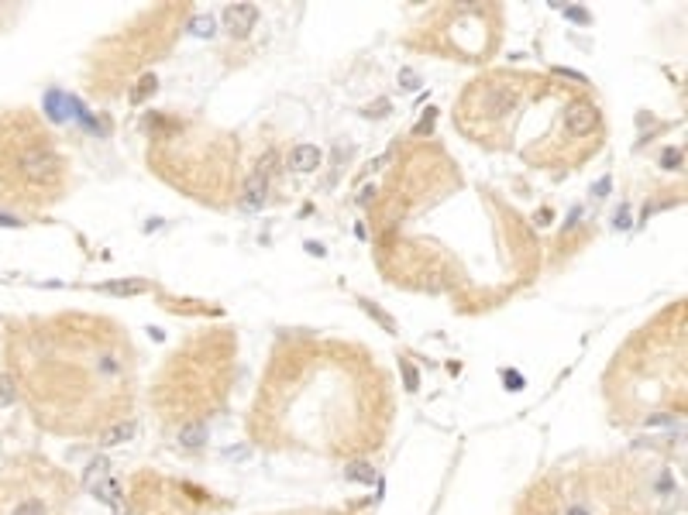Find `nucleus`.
Listing matches in <instances>:
<instances>
[{
    "label": "nucleus",
    "mask_w": 688,
    "mask_h": 515,
    "mask_svg": "<svg viewBox=\"0 0 688 515\" xmlns=\"http://www.w3.org/2000/svg\"><path fill=\"white\" fill-rule=\"evenodd\" d=\"M506 388H513V392L523 388V375L520 371H506Z\"/></svg>",
    "instance_id": "obj_21"
},
{
    "label": "nucleus",
    "mask_w": 688,
    "mask_h": 515,
    "mask_svg": "<svg viewBox=\"0 0 688 515\" xmlns=\"http://www.w3.org/2000/svg\"><path fill=\"white\" fill-rule=\"evenodd\" d=\"M320 148L317 145H300V148H293V155H289V168L293 172H313L317 165H320Z\"/></svg>",
    "instance_id": "obj_7"
},
{
    "label": "nucleus",
    "mask_w": 688,
    "mask_h": 515,
    "mask_svg": "<svg viewBox=\"0 0 688 515\" xmlns=\"http://www.w3.org/2000/svg\"><path fill=\"white\" fill-rule=\"evenodd\" d=\"M0 405H14V381L0 375Z\"/></svg>",
    "instance_id": "obj_18"
},
{
    "label": "nucleus",
    "mask_w": 688,
    "mask_h": 515,
    "mask_svg": "<svg viewBox=\"0 0 688 515\" xmlns=\"http://www.w3.org/2000/svg\"><path fill=\"white\" fill-rule=\"evenodd\" d=\"M599 124H602V114H599L589 100H578V103H571V107L565 110V131H571V134H578V138L595 134Z\"/></svg>",
    "instance_id": "obj_4"
},
{
    "label": "nucleus",
    "mask_w": 688,
    "mask_h": 515,
    "mask_svg": "<svg viewBox=\"0 0 688 515\" xmlns=\"http://www.w3.org/2000/svg\"><path fill=\"white\" fill-rule=\"evenodd\" d=\"M554 76H565V79H582V73H575V69H554Z\"/></svg>",
    "instance_id": "obj_23"
},
{
    "label": "nucleus",
    "mask_w": 688,
    "mask_h": 515,
    "mask_svg": "<svg viewBox=\"0 0 688 515\" xmlns=\"http://www.w3.org/2000/svg\"><path fill=\"white\" fill-rule=\"evenodd\" d=\"M399 83H403V86H406V90H416V86H420V76H416V73H410V69H406V73H403V79H399Z\"/></svg>",
    "instance_id": "obj_22"
},
{
    "label": "nucleus",
    "mask_w": 688,
    "mask_h": 515,
    "mask_svg": "<svg viewBox=\"0 0 688 515\" xmlns=\"http://www.w3.org/2000/svg\"><path fill=\"white\" fill-rule=\"evenodd\" d=\"M155 90H158V76L145 73V76L138 79V86L131 90V103H145L148 97H155Z\"/></svg>",
    "instance_id": "obj_11"
},
{
    "label": "nucleus",
    "mask_w": 688,
    "mask_h": 515,
    "mask_svg": "<svg viewBox=\"0 0 688 515\" xmlns=\"http://www.w3.org/2000/svg\"><path fill=\"white\" fill-rule=\"evenodd\" d=\"M213 28H217V25H213V18H206V14H200V18H193V21H189V32H193V35H200V38H210V35H213Z\"/></svg>",
    "instance_id": "obj_13"
},
{
    "label": "nucleus",
    "mask_w": 688,
    "mask_h": 515,
    "mask_svg": "<svg viewBox=\"0 0 688 515\" xmlns=\"http://www.w3.org/2000/svg\"><path fill=\"white\" fill-rule=\"evenodd\" d=\"M18 165H21V175H25L28 182H35V186H52V182H59V155L49 151V148H28V151L18 158Z\"/></svg>",
    "instance_id": "obj_1"
},
{
    "label": "nucleus",
    "mask_w": 688,
    "mask_h": 515,
    "mask_svg": "<svg viewBox=\"0 0 688 515\" xmlns=\"http://www.w3.org/2000/svg\"><path fill=\"white\" fill-rule=\"evenodd\" d=\"M403 371H406V385H410V388H416V371H413V368H410V364H406V368H403Z\"/></svg>",
    "instance_id": "obj_24"
},
{
    "label": "nucleus",
    "mask_w": 688,
    "mask_h": 515,
    "mask_svg": "<svg viewBox=\"0 0 688 515\" xmlns=\"http://www.w3.org/2000/svg\"><path fill=\"white\" fill-rule=\"evenodd\" d=\"M489 100H493L489 114L503 117L506 110H513V107H517V90H510V86H496V90H489Z\"/></svg>",
    "instance_id": "obj_9"
},
{
    "label": "nucleus",
    "mask_w": 688,
    "mask_h": 515,
    "mask_svg": "<svg viewBox=\"0 0 688 515\" xmlns=\"http://www.w3.org/2000/svg\"><path fill=\"white\" fill-rule=\"evenodd\" d=\"M0 223H8V227H21V220H14V216H4V213H0Z\"/></svg>",
    "instance_id": "obj_25"
},
{
    "label": "nucleus",
    "mask_w": 688,
    "mask_h": 515,
    "mask_svg": "<svg viewBox=\"0 0 688 515\" xmlns=\"http://www.w3.org/2000/svg\"><path fill=\"white\" fill-rule=\"evenodd\" d=\"M272 168H276V155H265V158L255 165V172L248 175V182H245V196H241V206H245L248 213L262 210V203H265V196H269Z\"/></svg>",
    "instance_id": "obj_2"
},
{
    "label": "nucleus",
    "mask_w": 688,
    "mask_h": 515,
    "mask_svg": "<svg viewBox=\"0 0 688 515\" xmlns=\"http://www.w3.org/2000/svg\"><path fill=\"white\" fill-rule=\"evenodd\" d=\"M565 14H568V18H571L575 25H589V21H592L585 8H565Z\"/></svg>",
    "instance_id": "obj_19"
},
{
    "label": "nucleus",
    "mask_w": 688,
    "mask_h": 515,
    "mask_svg": "<svg viewBox=\"0 0 688 515\" xmlns=\"http://www.w3.org/2000/svg\"><path fill=\"white\" fill-rule=\"evenodd\" d=\"M344 477L348 481H358V484H375V467L372 464H365V460H355V464H348L344 467Z\"/></svg>",
    "instance_id": "obj_10"
},
{
    "label": "nucleus",
    "mask_w": 688,
    "mask_h": 515,
    "mask_svg": "<svg viewBox=\"0 0 688 515\" xmlns=\"http://www.w3.org/2000/svg\"><path fill=\"white\" fill-rule=\"evenodd\" d=\"M179 440H182V447H203L206 433H203V426H186Z\"/></svg>",
    "instance_id": "obj_14"
},
{
    "label": "nucleus",
    "mask_w": 688,
    "mask_h": 515,
    "mask_svg": "<svg viewBox=\"0 0 688 515\" xmlns=\"http://www.w3.org/2000/svg\"><path fill=\"white\" fill-rule=\"evenodd\" d=\"M86 107L80 103V100H73V97H66V93H59V90H52L49 97H45V114L56 121V124H66L69 117H80Z\"/></svg>",
    "instance_id": "obj_5"
},
{
    "label": "nucleus",
    "mask_w": 688,
    "mask_h": 515,
    "mask_svg": "<svg viewBox=\"0 0 688 515\" xmlns=\"http://www.w3.org/2000/svg\"><path fill=\"white\" fill-rule=\"evenodd\" d=\"M255 21H259V8L255 4H227L224 14H220V25L231 38H248Z\"/></svg>",
    "instance_id": "obj_3"
},
{
    "label": "nucleus",
    "mask_w": 688,
    "mask_h": 515,
    "mask_svg": "<svg viewBox=\"0 0 688 515\" xmlns=\"http://www.w3.org/2000/svg\"><path fill=\"white\" fill-rule=\"evenodd\" d=\"M568 515H589V512H585V508H571Z\"/></svg>",
    "instance_id": "obj_27"
},
{
    "label": "nucleus",
    "mask_w": 688,
    "mask_h": 515,
    "mask_svg": "<svg viewBox=\"0 0 688 515\" xmlns=\"http://www.w3.org/2000/svg\"><path fill=\"white\" fill-rule=\"evenodd\" d=\"M90 494H93V498H100L104 505H110V508H114V515H128V505H124V498H121V488H117V481L104 477V481H97V484L90 488Z\"/></svg>",
    "instance_id": "obj_6"
},
{
    "label": "nucleus",
    "mask_w": 688,
    "mask_h": 515,
    "mask_svg": "<svg viewBox=\"0 0 688 515\" xmlns=\"http://www.w3.org/2000/svg\"><path fill=\"white\" fill-rule=\"evenodd\" d=\"M97 289L107 292V296H138V292H145L148 286H145L141 279H110V282H100Z\"/></svg>",
    "instance_id": "obj_8"
},
{
    "label": "nucleus",
    "mask_w": 688,
    "mask_h": 515,
    "mask_svg": "<svg viewBox=\"0 0 688 515\" xmlns=\"http://www.w3.org/2000/svg\"><path fill=\"white\" fill-rule=\"evenodd\" d=\"M681 165V151L678 148H667L664 151V168H678Z\"/></svg>",
    "instance_id": "obj_20"
},
{
    "label": "nucleus",
    "mask_w": 688,
    "mask_h": 515,
    "mask_svg": "<svg viewBox=\"0 0 688 515\" xmlns=\"http://www.w3.org/2000/svg\"><path fill=\"white\" fill-rule=\"evenodd\" d=\"M104 470H107V460H93V464H90V470H86V474H83V481H86V488H93V484H97V481H104V477H100V474H104Z\"/></svg>",
    "instance_id": "obj_16"
},
{
    "label": "nucleus",
    "mask_w": 688,
    "mask_h": 515,
    "mask_svg": "<svg viewBox=\"0 0 688 515\" xmlns=\"http://www.w3.org/2000/svg\"><path fill=\"white\" fill-rule=\"evenodd\" d=\"M606 189H609V182H606V179H599V182H595V196H602Z\"/></svg>",
    "instance_id": "obj_26"
},
{
    "label": "nucleus",
    "mask_w": 688,
    "mask_h": 515,
    "mask_svg": "<svg viewBox=\"0 0 688 515\" xmlns=\"http://www.w3.org/2000/svg\"><path fill=\"white\" fill-rule=\"evenodd\" d=\"M134 436V423H117V426H110L107 433H104V447H117V443H128Z\"/></svg>",
    "instance_id": "obj_12"
},
{
    "label": "nucleus",
    "mask_w": 688,
    "mask_h": 515,
    "mask_svg": "<svg viewBox=\"0 0 688 515\" xmlns=\"http://www.w3.org/2000/svg\"><path fill=\"white\" fill-rule=\"evenodd\" d=\"M434 121H437V107H427L423 117L413 124V131H416V134H430V131H434Z\"/></svg>",
    "instance_id": "obj_15"
},
{
    "label": "nucleus",
    "mask_w": 688,
    "mask_h": 515,
    "mask_svg": "<svg viewBox=\"0 0 688 515\" xmlns=\"http://www.w3.org/2000/svg\"><path fill=\"white\" fill-rule=\"evenodd\" d=\"M14 515H45V505H42L38 498H28V501H21V505L14 508Z\"/></svg>",
    "instance_id": "obj_17"
}]
</instances>
